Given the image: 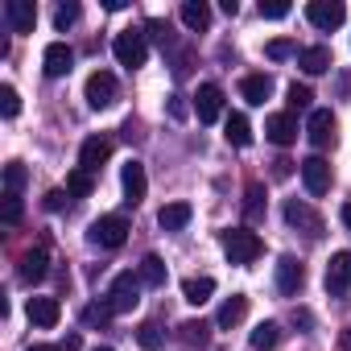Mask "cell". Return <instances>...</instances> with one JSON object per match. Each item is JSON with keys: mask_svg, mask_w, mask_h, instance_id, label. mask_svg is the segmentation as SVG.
I'll return each mask as SVG.
<instances>
[{"mask_svg": "<svg viewBox=\"0 0 351 351\" xmlns=\"http://www.w3.org/2000/svg\"><path fill=\"white\" fill-rule=\"evenodd\" d=\"M223 252H228L232 265H252V261L265 252V244H261L256 232H248V228H232V232H223Z\"/></svg>", "mask_w": 351, "mask_h": 351, "instance_id": "6da1fadb", "label": "cell"}, {"mask_svg": "<svg viewBox=\"0 0 351 351\" xmlns=\"http://www.w3.org/2000/svg\"><path fill=\"white\" fill-rule=\"evenodd\" d=\"M112 54H116V62H120V66L136 71V66H145V58H149V42H145V34H141V29H124V34H116Z\"/></svg>", "mask_w": 351, "mask_h": 351, "instance_id": "7a4b0ae2", "label": "cell"}, {"mask_svg": "<svg viewBox=\"0 0 351 351\" xmlns=\"http://www.w3.org/2000/svg\"><path fill=\"white\" fill-rule=\"evenodd\" d=\"M87 240H91L95 248H120V244L128 240V219H124V215H99V219L91 223Z\"/></svg>", "mask_w": 351, "mask_h": 351, "instance_id": "3957f363", "label": "cell"}, {"mask_svg": "<svg viewBox=\"0 0 351 351\" xmlns=\"http://www.w3.org/2000/svg\"><path fill=\"white\" fill-rule=\"evenodd\" d=\"M136 302H141V277L136 273H116V281L108 289L112 314H128V310H136Z\"/></svg>", "mask_w": 351, "mask_h": 351, "instance_id": "277c9868", "label": "cell"}, {"mask_svg": "<svg viewBox=\"0 0 351 351\" xmlns=\"http://www.w3.org/2000/svg\"><path fill=\"white\" fill-rule=\"evenodd\" d=\"M343 17H347L343 0H310V5H306V21H310L314 29H322V34L339 29V25H343Z\"/></svg>", "mask_w": 351, "mask_h": 351, "instance_id": "5b68a950", "label": "cell"}, {"mask_svg": "<svg viewBox=\"0 0 351 351\" xmlns=\"http://www.w3.org/2000/svg\"><path fill=\"white\" fill-rule=\"evenodd\" d=\"M83 95H87V104H91L95 112H99V108H112V104H116V75H112V71H95V75H87Z\"/></svg>", "mask_w": 351, "mask_h": 351, "instance_id": "8992f818", "label": "cell"}, {"mask_svg": "<svg viewBox=\"0 0 351 351\" xmlns=\"http://www.w3.org/2000/svg\"><path fill=\"white\" fill-rule=\"evenodd\" d=\"M335 116H330V108H314L310 112V120H306V136H310V145L314 149H326V145H335Z\"/></svg>", "mask_w": 351, "mask_h": 351, "instance_id": "52a82bcc", "label": "cell"}, {"mask_svg": "<svg viewBox=\"0 0 351 351\" xmlns=\"http://www.w3.org/2000/svg\"><path fill=\"white\" fill-rule=\"evenodd\" d=\"M302 182H306V191L318 199V195H326L330 191V161L326 157H306L302 161Z\"/></svg>", "mask_w": 351, "mask_h": 351, "instance_id": "ba28073f", "label": "cell"}, {"mask_svg": "<svg viewBox=\"0 0 351 351\" xmlns=\"http://www.w3.org/2000/svg\"><path fill=\"white\" fill-rule=\"evenodd\" d=\"M120 186H124V203H128V207H136V203L145 199L149 178H145V165H141V161H128V165L120 169Z\"/></svg>", "mask_w": 351, "mask_h": 351, "instance_id": "9c48e42d", "label": "cell"}, {"mask_svg": "<svg viewBox=\"0 0 351 351\" xmlns=\"http://www.w3.org/2000/svg\"><path fill=\"white\" fill-rule=\"evenodd\" d=\"M71 66H75V50L66 42H50L46 54H42V71L50 79H62V75H71Z\"/></svg>", "mask_w": 351, "mask_h": 351, "instance_id": "30bf717a", "label": "cell"}, {"mask_svg": "<svg viewBox=\"0 0 351 351\" xmlns=\"http://www.w3.org/2000/svg\"><path fill=\"white\" fill-rule=\"evenodd\" d=\"M195 112H199L203 124H215V120L223 116V91H219L215 83H203V87L195 91Z\"/></svg>", "mask_w": 351, "mask_h": 351, "instance_id": "8fae6325", "label": "cell"}, {"mask_svg": "<svg viewBox=\"0 0 351 351\" xmlns=\"http://www.w3.org/2000/svg\"><path fill=\"white\" fill-rule=\"evenodd\" d=\"M285 223H289V228H302L310 240H318V236H322V219H318L306 203H298V199H289V203H285Z\"/></svg>", "mask_w": 351, "mask_h": 351, "instance_id": "7c38bea8", "label": "cell"}, {"mask_svg": "<svg viewBox=\"0 0 351 351\" xmlns=\"http://www.w3.org/2000/svg\"><path fill=\"white\" fill-rule=\"evenodd\" d=\"M351 289V252H335L326 265V293H347Z\"/></svg>", "mask_w": 351, "mask_h": 351, "instance_id": "4fadbf2b", "label": "cell"}, {"mask_svg": "<svg viewBox=\"0 0 351 351\" xmlns=\"http://www.w3.org/2000/svg\"><path fill=\"white\" fill-rule=\"evenodd\" d=\"M108 157H112V141H108V136H87V141H83V149H79V169L95 173Z\"/></svg>", "mask_w": 351, "mask_h": 351, "instance_id": "5bb4252c", "label": "cell"}, {"mask_svg": "<svg viewBox=\"0 0 351 351\" xmlns=\"http://www.w3.org/2000/svg\"><path fill=\"white\" fill-rule=\"evenodd\" d=\"M302 281H306L302 261H298V256H281V261H277V289H281L285 298H293V293L302 289Z\"/></svg>", "mask_w": 351, "mask_h": 351, "instance_id": "9a60e30c", "label": "cell"}, {"mask_svg": "<svg viewBox=\"0 0 351 351\" xmlns=\"http://www.w3.org/2000/svg\"><path fill=\"white\" fill-rule=\"evenodd\" d=\"M25 314H29V322H34V326L50 330V326H58V318H62V306H58V298H29Z\"/></svg>", "mask_w": 351, "mask_h": 351, "instance_id": "2e32d148", "label": "cell"}, {"mask_svg": "<svg viewBox=\"0 0 351 351\" xmlns=\"http://www.w3.org/2000/svg\"><path fill=\"white\" fill-rule=\"evenodd\" d=\"M5 17H9L13 34H34L38 9H34V0H9V5H5Z\"/></svg>", "mask_w": 351, "mask_h": 351, "instance_id": "e0dca14e", "label": "cell"}, {"mask_svg": "<svg viewBox=\"0 0 351 351\" xmlns=\"http://www.w3.org/2000/svg\"><path fill=\"white\" fill-rule=\"evenodd\" d=\"M265 136H269L273 145H293V141H298V120H293L289 112H277V116L265 120Z\"/></svg>", "mask_w": 351, "mask_h": 351, "instance_id": "ac0fdd59", "label": "cell"}, {"mask_svg": "<svg viewBox=\"0 0 351 351\" xmlns=\"http://www.w3.org/2000/svg\"><path fill=\"white\" fill-rule=\"evenodd\" d=\"M191 215H195L191 203H165V207L157 211V223H161V232H182V228L191 223Z\"/></svg>", "mask_w": 351, "mask_h": 351, "instance_id": "d6986e66", "label": "cell"}, {"mask_svg": "<svg viewBox=\"0 0 351 351\" xmlns=\"http://www.w3.org/2000/svg\"><path fill=\"white\" fill-rule=\"evenodd\" d=\"M298 66H302L306 75H326V71L335 66V58H330L326 46H306V50L298 54Z\"/></svg>", "mask_w": 351, "mask_h": 351, "instance_id": "ffe728a7", "label": "cell"}, {"mask_svg": "<svg viewBox=\"0 0 351 351\" xmlns=\"http://www.w3.org/2000/svg\"><path fill=\"white\" fill-rule=\"evenodd\" d=\"M50 273V256H46V248H34V252H25L21 256V281H42Z\"/></svg>", "mask_w": 351, "mask_h": 351, "instance_id": "44dd1931", "label": "cell"}, {"mask_svg": "<svg viewBox=\"0 0 351 351\" xmlns=\"http://www.w3.org/2000/svg\"><path fill=\"white\" fill-rule=\"evenodd\" d=\"M244 314H248V298H244V293H232V298L219 306V318H215V322H219L223 330H232V326L244 322Z\"/></svg>", "mask_w": 351, "mask_h": 351, "instance_id": "7402d4cb", "label": "cell"}, {"mask_svg": "<svg viewBox=\"0 0 351 351\" xmlns=\"http://www.w3.org/2000/svg\"><path fill=\"white\" fill-rule=\"evenodd\" d=\"M211 293H215V277H186V281H182V298H186L191 306L211 302Z\"/></svg>", "mask_w": 351, "mask_h": 351, "instance_id": "603a6c76", "label": "cell"}, {"mask_svg": "<svg viewBox=\"0 0 351 351\" xmlns=\"http://www.w3.org/2000/svg\"><path fill=\"white\" fill-rule=\"evenodd\" d=\"M182 25H186L191 34H203V29L211 25V9L203 5V0H186V5H182Z\"/></svg>", "mask_w": 351, "mask_h": 351, "instance_id": "cb8c5ba5", "label": "cell"}, {"mask_svg": "<svg viewBox=\"0 0 351 351\" xmlns=\"http://www.w3.org/2000/svg\"><path fill=\"white\" fill-rule=\"evenodd\" d=\"M240 95H244L248 104H265V99L273 95V79H269V75H248V79L240 83Z\"/></svg>", "mask_w": 351, "mask_h": 351, "instance_id": "d4e9b609", "label": "cell"}, {"mask_svg": "<svg viewBox=\"0 0 351 351\" xmlns=\"http://www.w3.org/2000/svg\"><path fill=\"white\" fill-rule=\"evenodd\" d=\"M223 136H228V145H236V149H248L252 145V124L236 112V116H228V124H223Z\"/></svg>", "mask_w": 351, "mask_h": 351, "instance_id": "484cf974", "label": "cell"}, {"mask_svg": "<svg viewBox=\"0 0 351 351\" xmlns=\"http://www.w3.org/2000/svg\"><path fill=\"white\" fill-rule=\"evenodd\" d=\"M136 277H141V285H153V289H161L165 285V265H161V256H145L141 265H136Z\"/></svg>", "mask_w": 351, "mask_h": 351, "instance_id": "4316f807", "label": "cell"}, {"mask_svg": "<svg viewBox=\"0 0 351 351\" xmlns=\"http://www.w3.org/2000/svg\"><path fill=\"white\" fill-rule=\"evenodd\" d=\"M277 339H281V326L277 322H261L252 330V351H269V347H277Z\"/></svg>", "mask_w": 351, "mask_h": 351, "instance_id": "83f0119b", "label": "cell"}, {"mask_svg": "<svg viewBox=\"0 0 351 351\" xmlns=\"http://www.w3.org/2000/svg\"><path fill=\"white\" fill-rule=\"evenodd\" d=\"M136 343H141L145 351H157V347L165 343V330H161L157 322H141V326H136Z\"/></svg>", "mask_w": 351, "mask_h": 351, "instance_id": "f1b7e54d", "label": "cell"}, {"mask_svg": "<svg viewBox=\"0 0 351 351\" xmlns=\"http://www.w3.org/2000/svg\"><path fill=\"white\" fill-rule=\"evenodd\" d=\"M21 215H25V207H21V195L5 191V199H0V219H5V223L13 228V223H21Z\"/></svg>", "mask_w": 351, "mask_h": 351, "instance_id": "f546056e", "label": "cell"}, {"mask_svg": "<svg viewBox=\"0 0 351 351\" xmlns=\"http://www.w3.org/2000/svg\"><path fill=\"white\" fill-rule=\"evenodd\" d=\"M310 99H314V95H310V87H306V83H289V87H285V104H289L293 112H306V108H310Z\"/></svg>", "mask_w": 351, "mask_h": 351, "instance_id": "4dcf8cb0", "label": "cell"}, {"mask_svg": "<svg viewBox=\"0 0 351 351\" xmlns=\"http://www.w3.org/2000/svg\"><path fill=\"white\" fill-rule=\"evenodd\" d=\"M91 186H95V182H91V173H87V169H75L71 178H66V195H75V199H87Z\"/></svg>", "mask_w": 351, "mask_h": 351, "instance_id": "1f68e13d", "label": "cell"}, {"mask_svg": "<svg viewBox=\"0 0 351 351\" xmlns=\"http://www.w3.org/2000/svg\"><path fill=\"white\" fill-rule=\"evenodd\" d=\"M21 112V95H17V87H0V116H5V120H13Z\"/></svg>", "mask_w": 351, "mask_h": 351, "instance_id": "d6a6232c", "label": "cell"}, {"mask_svg": "<svg viewBox=\"0 0 351 351\" xmlns=\"http://www.w3.org/2000/svg\"><path fill=\"white\" fill-rule=\"evenodd\" d=\"M145 38H153L157 46H173V34H169V21H161V17H153V21H145Z\"/></svg>", "mask_w": 351, "mask_h": 351, "instance_id": "836d02e7", "label": "cell"}, {"mask_svg": "<svg viewBox=\"0 0 351 351\" xmlns=\"http://www.w3.org/2000/svg\"><path fill=\"white\" fill-rule=\"evenodd\" d=\"M207 330H211V326H207V322H199V318L182 322V339H186V343H195V347H207V339H211Z\"/></svg>", "mask_w": 351, "mask_h": 351, "instance_id": "e575fe53", "label": "cell"}, {"mask_svg": "<svg viewBox=\"0 0 351 351\" xmlns=\"http://www.w3.org/2000/svg\"><path fill=\"white\" fill-rule=\"evenodd\" d=\"M25 178H29V173H25V165H21V161H9V165H5V186H9L13 195L25 186Z\"/></svg>", "mask_w": 351, "mask_h": 351, "instance_id": "d590c367", "label": "cell"}, {"mask_svg": "<svg viewBox=\"0 0 351 351\" xmlns=\"http://www.w3.org/2000/svg\"><path fill=\"white\" fill-rule=\"evenodd\" d=\"M261 17H269V21L289 17V0H261Z\"/></svg>", "mask_w": 351, "mask_h": 351, "instance_id": "8d00e7d4", "label": "cell"}, {"mask_svg": "<svg viewBox=\"0 0 351 351\" xmlns=\"http://www.w3.org/2000/svg\"><path fill=\"white\" fill-rule=\"evenodd\" d=\"M79 21V5H75V0H71V5H58V13H54V25L58 29H71Z\"/></svg>", "mask_w": 351, "mask_h": 351, "instance_id": "74e56055", "label": "cell"}, {"mask_svg": "<svg viewBox=\"0 0 351 351\" xmlns=\"http://www.w3.org/2000/svg\"><path fill=\"white\" fill-rule=\"evenodd\" d=\"M108 318H112V306H108V302H99V306H87V310H83V322H87V326H95V322L104 326Z\"/></svg>", "mask_w": 351, "mask_h": 351, "instance_id": "f35d334b", "label": "cell"}, {"mask_svg": "<svg viewBox=\"0 0 351 351\" xmlns=\"http://www.w3.org/2000/svg\"><path fill=\"white\" fill-rule=\"evenodd\" d=\"M265 54H269L273 62H281V58H289V54H293V42H285V38H277V42H269V46H265Z\"/></svg>", "mask_w": 351, "mask_h": 351, "instance_id": "ab89813d", "label": "cell"}, {"mask_svg": "<svg viewBox=\"0 0 351 351\" xmlns=\"http://www.w3.org/2000/svg\"><path fill=\"white\" fill-rule=\"evenodd\" d=\"M256 215H261V186L252 182L248 186V219H256Z\"/></svg>", "mask_w": 351, "mask_h": 351, "instance_id": "60d3db41", "label": "cell"}, {"mask_svg": "<svg viewBox=\"0 0 351 351\" xmlns=\"http://www.w3.org/2000/svg\"><path fill=\"white\" fill-rule=\"evenodd\" d=\"M66 207V191H50L46 195V211H62Z\"/></svg>", "mask_w": 351, "mask_h": 351, "instance_id": "b9f144b4", "label": "cell"}, {"mask_svg": "<svg viewBox=\"0 0 351 351\" xmlns=\"http://www.w3.org/2000/svg\"><path fill=\"white\" fill-rule=\"evenodd\" d=\"M289 173H293V161L277 157V161H273V178H289Z\"/></svg>", "mask_w": 351, "mask_h": 351, "instance_id": "7bdbcfd3", "label": "cell"}, {"mask_svg": "<svg viewBox=\"0 0 351 351\" xmlns=\"http://www.w3.org/2000/svg\"><path fill=\"white\" fill-rule=\"evenodd\" d=\"M169 116H178V120L186 116V104H182V95H169Z\"/></svg>", "mask_w": 351, "mask_h": 351, "instance_id": "ee69618b", "label": "cell"}, {"mask_svg": "<svg viewBox=\"0 0 351 351\" xmlns=\"http://www.w3.org/2000/svg\"><path fill=\"white\" fill-rule=\"evenodd\" d=\"M339 95H343V99H351V71H347V75H339Z\"/></svg>", "mask_w": 351, "mask_h": 351, "instance_id": "f6af8a7d", "label": "cell"}, {"mask_svg": "<svg viewBox=\"0 0 351 351\" xmlns=\"http://www.w3.org/2000/svg\"><path fill=\"white\" fill-rule=\"evenodd\" d=\"M339 219H343V228H351V203H343V211H339Z\"/></svg>", "mask_w": 351, "mask_h": 351, "instance_id": "bcb514c9", "label": "cell"}, {"mask_svg": "<svg viewBox=\"0 0 351 351\" xmlns=\"http://www.w3.org/2000/svg\"><path fill=\"white\" fill-rule=\"evenodd\" d=\"M339 343H343V351H351V326L343 330V339H339Z\"/></svg>", "mask_w": 351, "mask_h": 351, "instance_id": "7dc6e473", "label": "cell"}, {"mask_svg": "<svg viewBox=\"0 0 351 351\" xmlns=\"http://www.w3.org/2000/svg\"><path fill=\"white\" fill-rule=\"evenodd\" d=\"M29 351H62V347H46V343H38V347H29Z\"/></svg>", "mask_w": 351, "mask_h": 351, "instance_id": "c3c4849f", "label": "cell"}, {"mask_svg": "<svg viewBox=\"0 0 351 351\" xmlns=\"http://www.w3.org/2000/svg\"><path fill=\"white\" fill-rule=\"evenodd\" d=\"M91 351H112V347H91Z\"/></svg>", "mask_w": 351, "mask_h": 351, "instance_id": "681fc988", "label": "cell"}]
</instances>
